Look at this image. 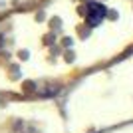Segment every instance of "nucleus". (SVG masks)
I'll list each match as a JSON object with an SVG mask.
<instances>
[{"label":"nucleus","mask_w":133,"mask_h":133,"mask_svg":"<svg viewBox=\"0 0 133 133\" xmlns=\"http://www.w3.org/2000/svg\"><path fill=\"white\" fill-rule=\"evenodd\" d=\"M103 16H105V8L101 4H89V10H88V24H91V26H97V24L103 20Z\"/></svg>","instance_id":"nucleus-1"}]
</instances>
